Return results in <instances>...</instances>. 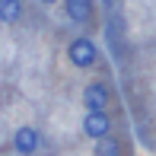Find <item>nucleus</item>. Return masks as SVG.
<instances>
[{
  "instance_id": "f257e3e1",
  "label": "nucleus",
  "mask_w": 156,
  "mask_h": 156,
  "mask_svg": "<svg viewBox=\"0 0 156 156\" xmlns=\"http://www.w3.org/2000/svg\"><path fill=\"white\" fill-rule=\"evenodd\" d=\"M67 61L73 64V67H80V70H89V67L99 61V48H96V41L86 38V35L73 38V41L67 45Z\"/></svg>"
},
{
  "instance_id": "f03ea898",
  "label": "nucleus",
  "mask_w": 156,
  "mask_h": 156,
  "mask_svg": "<svg viewBox=\"0 0 156 156\" xmlns=\"http://www.w3.org/2000/svg\"><path fill=\"white\" fill-rule=\"evenodd\" d=\"M108 131H112L108 112H86V115H83V134H86V137L102 140V137H108Z\"/></svg>"
},
{
  "instance_id": "7ed1b4c3",
  "label": "nucleus",
  "mask_w": 156,
  "mask_h": 156,
  "mask_svg": "<svg viewBox=\"0 0 156 156\" xmlns=\"http://www.w3.org/2000/svg\"><path fill=\"white\" fill-rule=\"evenodd\" d=\"M83 105H86V112H105L108 108V86L105 83H89L83 89Z\"/></svg>"
},
{
  "instance_id": "20e7f679",
  "label": "nucleus",
  "mask_w": 156,
  "mask_h": 156,
  "mask_svg": "<svg viewBox=\"0 0 156 156\" xmlns=\"http://www.w3.org/2000/svg\"><path fill=\"white\" fill-rule=\"evenodd\" d=\"M13 147H16V153H23V156H32L35 150L41 147V134L35 131V127H19L16 134H13Z\"/></svg>"
},
{
  "instance_id": "39448f33",
  "label": "nucleus",
  "mask_w": 156,
  "mask_h": 156,
  "mask_svg": "<svg viewBox=\"0 0 156 156\" xmlns=\"http://www.w3.org/2000/svg\"><path fill=\"white\" fill-rule=\"evenodd\" d=\"M64 13L70 23H89L96 13V3L93 0H64Z\"/></svg>"
},
{
  "instance_id": "423d86ee",
  "label": "nucleus",
  "mask_w": 156,
  "mask_h": 156,
  "mask_svg": "<svg viewBox=\"0 0 156 156\" xmlns=\"http://www.w3.org/2000/svg\"><path fill=\"white\" fill-rule=\"evenodd\" d=\"M23 10V0H0V23H19Z\"/></svg>"
},
{
  "instance_id": "0eeeda50",
  "label": "nucleus",
  "mask_w": 156,
  "mask_h": 156,
  "mask_svg": "<svg viewBox=\"0 0 156 156\" xmlns=\"http://www.w3.org/2000/svg\"><path fill=\"white\" fill-rule=\"evenodd\" d=\"M99 156H118V144L102 137V144H99Z\"/></svg>"
},
{
  "instance_id": "6e6552de",
  "label": "nucleus",
  "mask_w": 156,
  "mask_h": 156,
  "mask_svg": "<svg viewBox=\"0 0 156 156\" xmlns=\"http://www.w3.org/2000/svg\"><path fill=\"white\" fill-rule=\"evenodd\" d=\"M38 3H48V6H51V3H58V0H38Z\"/></svg>"
},
{
  "instance_id": "1a4fd4ad",
  "label": "nucleus",
  "mask_w": 156,
  "mask_h": 156,
  "mask_svg": "<svg viewBox=\"0 0 156 156\" xmlns=\"http://www.w3.org/2000/svg\"><path fill=\"white\" fill-rule=\"evenodd\" d=\"M115 3H118V0H105V6H115Z\"/></svg>"
}]
</instances>
